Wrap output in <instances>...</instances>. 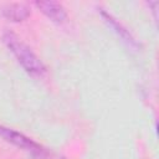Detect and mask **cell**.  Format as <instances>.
I'll use <instances>...</instances> for the list:
<instances>
[{
    "mask_svg": "<svg viewBox=\"0 0 159 159\" xmlns=\"http://www.w3.org/2000/svg\"><path fill=\"white\" fill-rule=\"evenodd\" d=\"M2 40H4L5 45H6V47L16 57L17 62L22 66V68L30 76L41 78V77H43L46 75V67L41 62V60L14 32L6 30L4 32V35H2Z\"/></svg>",
    "mask_w": 159,
    "mask_h": 159,
    "instance_id": "obj_1",
    "label": "cell"
},
{
    "mask_svg": "<svg viewBox=\"0 0 159 159\" xmlns=\"http://www.w3.org/2000/svg\"><path fill=\"white\" fill-rule=\"evenodd\" d=\"M0 137L4 138L6 142L29 152V153H31L34 157H36L39 159H63L61 157H57V155L52 154L51 152H48L43 147H41L39 143L34 142L29 137L24 135L20 132H16L11 128L0 125Z\"/></svg>",
    "mask_w": 159,
    "mask_h": 159,
    "instance_id": "obj_2",
    "label": "cell"
},
{
    "mask_svg": "<svg viewBox=\"0 0 159 159\" xmlns=\"http://www.w3.org/2000/svg\"><path fill=\"white\" fill-rule=\"evenodd\" d=\"M99 14H101V16H102V19L106 21V24L120 37V40L128 46V47H130V48H139L140 46H139V43L137 42V40L132 36V34L117 20V19H114L109 12H107L104 9H99Z\"/></svg>",
    "mask_w": 159,
    "mask_h": 159,
    "instance_id": "obj_3",
    "label": "cell"
},
{
    "mask_svg": "<svg viewBox=\"0 0 159 159\" xmlns=\"http://www.w3.org/2000/svg\"><path fill=\"white\" fill-rule=\"evenodd\" d=\"M35 6L43 14L46 15L51 21L56 24H62L67 19V12L66 9L62 6V4L52 0H41V1H35Z\"/></svg>",
    "mask_w": 159,
    "mask_h": 159,
    "instance_id": "obj_4",
    "label": "cell"
},
{
    "mask_svg": "<svg viewBox=\"0 0 159 159\" xmlns=\"http://www.w3.org/2000/svg\"><path fill=\"white\" fill-rule=\"evenodd\" d=\"M2 16L12 22H21L25 21L30 15H31V10L27 5L25 4H20V2H12V4H7L2 7Z\"/></svg>",
    "mask_w": 159,
    "mask_h": 159,
    "instance_id": "obj_5",
    "label": "cell"
}]
</instances>
